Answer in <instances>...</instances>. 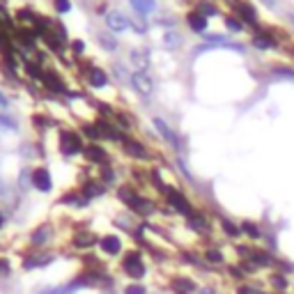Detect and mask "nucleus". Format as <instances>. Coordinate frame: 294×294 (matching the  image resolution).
<instances>
[{"mask_svg":"<svg viewBox=\"0 0 294 294\" xmlns=\"http://www.w3.org/2000/svg\"><path fill=\"white\" fill-rule=\"evenodd\" d=\"M51 257L49 255H42V257H33V260H26V264L23 267L26 269H35V267H44V264H49Z\"/></svg>","mask_w":294,"mask_h":294,"instance_id":"c756f323","label":"nucleus"},{"mask_svg":"<svg viewBox=\"0 0 294 294\" xmlns=\"http://www.w3.org/2000/svg\"><path fill=\"white\" fill-rule=\"evenodd\" d=\"M0 126H5V129H12V131H17L19 124L14 117H7V115H0Z\"/></svg>","mask_w":294,"mask_h":294,"instance_id":"473e14b6","label":"nucleus"},{"mask_svg":"<svg viewBox=\"0 0 294 294\" xmlns=\"http://www.w3.org/2000/svg\"><path fill=\"white\" fill-rule=\"evenodd\" d=\"M221 225H223L225 234H228V237H232V239H237V237H239V234H241V228H237V225H234V223H230L228 218H223V221H221Z\"/></svg>","mask_w":294,"mask_h":294,"instance_id":"c85d7f7f","label":"nucleus"},{"mask_svg":"<svg viewBox=\"0 0 294 294\" xmlns=\"http://www.w3.org/2000/svg\"><path fill=\"white\" fill-rule=\"evenodd\" d=\"M0 193H3V182H0Z\"/></svg>","mask_w":294,"mask_h":294,"instance_id":"09e8293b","label":"nucleus"},{"mask_svg":"<svg viewBox=\"0 0 294 294\" xmlns=\"http://www.w3.org/2000/svg\"><path fill=\"white\" fill-rule=\"evenodd\" d=\"M106 28H108L110 33H124V30L131 28V21L120 10H110V12H106Z\"/></svg>","mask_w":294,"mask_h":294,"instance_id":"20e7f679","label":"nucleus"},{"mask_svg":"<svg viewBox=\"0 0 294 294\" xmlns=\"http://www.w3.org/2000/svg\"><path fill=\"white\" fill-rule=\"evenodd\" d=\"M51 232H53V230H51L49 225H39V228L35 230L33 234H30V246H35V248H42V246H46V241L51 239Z\"/></svg>","mask_w":294,"mask_h":294,"instance_id":"9b49d317","label":"nucleus"},{"mask_svg":"<svg viewBox=\"0 0 294 294\" xmlns=\"http://www.w3.org/2000/svg\"><path fill=\"white\" fill-rule=\"evenodd\" d=\"M260 3H262V5H267V7H273V5H276V0H260Z\"/></svg>","mask_w":294,"mask_h":294,"instance_id":"a18cd8bd","label":"nucleus"},{"mask_svg":"<svg viewBox=\"0 0 294 294\" xmlns=\"http://www.w3.org/2000/svg\"><path fill=\"white\" fill-rule=\"evenodd\" d=\"M241 232H244L246 237H251V239H260V237H262L260 228H257L255 223H248V221H246V223H241Z\"/></svg>","mask_w":294,"mask_h":294,"instance_id":"a878e982","label":"nucleus"},{"mask_svg":"<svg viewBox=\"0 0 294 294\" xmlns=\"http://www.w3.org/2000/svg\"><path fill=\"white\" fill-rule=\"evenodd\" d=\"M104 193V184H94V182H90V184L83 186V198H97Z\"/></svg>","mask_w":294,"mask_h":294,"instance_id":"b1692460","label":"nucleus"},{"mask_svg":"<svg viewBox=\"0 0 294 294\" xmlns=\"http://www.w3.org/2000/svg\"><path fill=\"white\" fill-rule=\"evenodd\" d=\"M205 260L212 262V264H223L225 257H223V253L218 251V248H207V251H205Z\"/></svg>","mask_w":294,"mask_h":294,"instance_id":"393cba45","label":"nucleus"},{"mask_svg":"<svg viewBox=\"0 0 294 294\" xmlns=\"http://www.w3.org/2000/svg\"><path fill=\"white\" fill-rule=\"evenodd\" d=\"M0 49H5V42H3V33H0Z\"/></svg>","mask_w":294,"mask_h":294,"instance_id":"de8ad7c7","label":"nucleus"},{"mask_svg":"<svg viewBox=\"0 0 294 294\" xmlns=\"http://www.w3.org/2000/svg\"><path fill=\"white\" fill-rule=\"evenodd\" d=\"M60 147H62V154H67V157H74V154L83 152L85 147H83V140L81 136H78L76 131H62V136H60Z\"/></svg>","mask_w":294,"mask_h":294,"instance_id":"7ed1b4c3","label":"nucleus"},{"mask_svg":"<svg viewBox=\"0 0 294 294\" xmlns=\"http://www.w3.org/2000/svg\"><path fill=\"white\" fill-rule=\"evenodd\" d=\"M166 49H180L182 44H184V37H182L180 33H177V30H168V33H166Z\"/></svg>","mask_w":294,"mask_h":294,"instance_id":"aec40b11","label":"nucleus"},{"mask_svg":"<svg viewBox=\"0 0 294 294\" xmlns=\"http://www.w3.org/2000/svg\"><path fill=\"white\" fill-rule=\"evenodd\" d=\"M251 262L255 264V267H271L273 264V257L269 255L267 251H251Z\"/></svg>","mask_w":294,"mask_h":294,"instance_id":"6ab92c4d","label":"nucleus"},{"mask_svg":"<svg viewBox=\"0 0 294 294\" xmlns=\"http://www.w3.org/2000/svg\"><path fill=\"white\" fill-rule=\"evenodd\" d=\"M83 154H85V159L87 161H92V164H101V161H106V152L99 145H87L85 150H83Z\"/></svg>","mask_w":294,"mask_h":294,"instance_id":"dca6fc26","label":"nucleus"},{"mask_svg":"<svg viewBox=\"0 0 294 294\" xmlns=\"http://www.w3.org/2000/svg\"><path fill=\"white\" fill-rule=\"evenodd\" d=\"M131 58V65L136 67V71H147V67H150V58H147V51L142 49H133L129 53Z\"/></svg>","mask_w":294,"mask_h":294,"instance_id":"4468645a","label":"nucleus"},{"mask_svg":"<svg viewBox=\"0 0 294 294\" xmlns=\"http://www.w3.org/2000/svg\"><path fill=\"white\" fill-rule=\"evenodd\" d=\"M124 152L129 154V157H133V159H140V161H145V159H150V152L145 150V145L142 142H138V140H131V138H124Z\"/></svg>","mask_w":294,"mask_h":294,"instance_id":"9d476101","label":"nucleus"},{"mask_svg":"<svg viewBox=\"0 0 294 294\" xmlns=\"http://www.w3.org/2000/svg\"><path fill=\"white\" fill-rule=\"evenodd\" d=\"M3 225H5V214L0 212V228H3Z\"/></svg>","mask_w":294,"mask_h":294,"instance_id":"49530a36","label":"nucleus"},{"mask_svg":"<svg viewBox=\"0 0 294 294\" xmlns=\"http://www.w3.org/2000/svg\"><path fill=\"white\" fill-rule=\"evenodd\" d=\"M33 186L42 193H49L53 189V182H51V175L46 168H35L33 170Z\"/></svg>","mask_w":294,"mask_h":294,"instance_id":"0eeeda50","label":"nucleus"},{"mask_svg":"<svg viewBox=\"0 0 294 294\" xmlns=\"http://www.w3.org/2000/svg\"><path fill=\"white\" fill-rule=\"evenodd\" d=\"M83 133H85L90 140H99V138H101V131H99V126H92V124H85V126H83Z\"/></svg>","mask_w":294,"mask_h":294,"instance_id":"2f4dec72","label":"nucleus"},{"mask_svg":"<svg viewBox=\"0 0 294 294\" xmlns=\"http://www.w3.org/2000/svg\"><path fill=\"white\" fill-rule=\"evenodd\" d=\"M198 14H200V17H216L218 14V10H216V5H212V3H207V0H202V3H198Z\"/></svg>","mask_w":294,"mask_h":294,"instance_id":"5701e85b","label":"nucleus"},{"mask_svg":"<svg viewBox=\"0 0 294 294\" xmlns=\"http://www.w3.org/2000/svg\"><path fill=\"white\" fill-rule=\"evenodd\" d=\"M152 124H154V129H157V133L164 138L166 142H170L173 147H177V150H180V147H182V145H180V138L175 136V131L170 129V124L164 120V117H154Z\"/></svg>","mask_w":294,"mask_h":294,"instance_id":"423d86ee","label":"nucleus"},{"mask_svg":"<svg viewBox=\"0 0 294 294\" xmlns=\"http://www.w3.org/2000/svg\"><path fill=\"white\" fill-rule=\"evenodd\" d=\"M19 37H21V42L28 44V46H33V44H35L33 33H28V30H19Z\"/></svg>","mask_w":294,"mask_h":294,"instance_id":"e433bc0d","label":"nucleus"},{"mask_svg":"<svg viewBox=\"0 0 294 294\" xmlns=\"http://www.w3.org/2000/svg\"><path fill=\"white\" fill-rule=\"evenodd\" d=\"M131 87H133L140 97L150 99L152 97V92H154L152 76H150L147 71H133V74H131Z\"/></svg>","mask_w":294,"mask_h":294,"instance_id":"f03ea898","label":"nucleus"},{"mask_svg":"<svg viewBox=\"0 0 294 294\" xmlns=\"http://www.w3.org/2000/svg\"><path fill=\"white\" fill-rule=\"evenodd\" d=\"M83 49H85V46H83V44L81 42H74V51H76V53H81V51Z\"/></svg>","mask_w":294,"mask_h":294,"instance_id":"37998d69","label":"nucleus"},{"mask_svg":"<svg viewBox=\"0 0 294 294\" xmlns=\"http://www.w3.org/2000/svg\"><path fill=\"white\" fill-rule=\"evenodd\" d=\"M87 83L92 87H104L108 83V74L104 69H99V67H90L87 69Z\"/></svg>","mask_w":294,"mask_h":294,"instance_id":"f8f14e48","label":"nucleus"},{"mask_svg":"<svg viewBox=\"0 0 294 294\" xmlns=\"http://www.w3.org/2000/svg\"><path fill=\"white\" fill-rule=\"evenodd\" d=\"M53 5H55V10L60 12V14H65V12L71 10V3H69V0H53Z\"/></svg>","mask_w":294,"mask_h":294,"instance_id":"f704fd0d","label":"nucleus"},{"mask_svg":"<svg viewBox=\"0 0 294 294\" xmlns=\"http://www.w3.org/2000/svg\"><path fill=\"white\" fill-rule=\"evenodd\" d=\"M99 44H101V49H106V51H115V49H117V42H115L113 35H108V33L99 35Z\"/></svg>","mask_w":294,"mask_h":294,"instance_id":"bb28decb","label":"nucleus"},{"mask_svg":"<svg viewBox=\"0 0 294 294\" xmlns=\"http://www.w3.org/2000/svg\"><path fill=\"white\" fill-rule=\"evenodd\" d=\"M124 294H147V289H145V285L133 283V285H129V287L124 289Z\"/></svg>","mask_w":294,"mask_h":294,"instance_id":"c9c22d12","label":"nucleus"},{"mask_svg":"<svg viewBox=\"0 0 294 294\" xmlns=\"http://www.w3.org/2000/svg\"><path fill=\"white\" fill-rule=\"evenodd\" d=\"M276 74H280V76H287V78H294V69H287V67H276Z\"/></svg>","mask_w":294,"mask_h":294,"instance_id":"ea45409f","label":"nucleus"},{"mask_svg":"<svg viewBox=\"0 0 294 294\" xmlns=\"http://www.w3.org/2000/svg\"><path fill=\"white\" fill-rule=\"evenodd\" d=\"M122 271L126 273V276H131V278H142L147 273V269H145V264H142V257H140V253L138 251H129L124 257H122Z\"/></svg>","mask_w":294,"mask_h":294,"instance_id":"f257e3e1","label":"nucleus"},{"mask_svg":"<svg viewBox=\"0 0 294 294\" xmlns=\"http://www.w3.org/2000/svg\"><path fill=\"white\" fill-rule=\"evenodd\" d=\"M99 251L106 253V255H120L122 251V241L117 234H106V237H101V241H99Z\"/></svg>","mask_w":294,"mask_h":294,"instance_id":"6e6552de","label":"nucleus"},{"mask_svg":"<svg viewBox=\"0 0 294 294\" xmlns=\"http://www.w3.org/2000/svg\"><path fill=\"white\" fill-rule=\"evenodd\" d=\"M225 28H228L230 33H241V30H244V23H241L239 17H228L225 19Z\"/></svg>","mask_w":294,"mask_h":294,"instance_id":"cd10ccee","label":"nucleus"},{"mask_svg":"<svg viewBox=\"0 0 294 294\" xmlns=\"http://www.w3.org/2000/svg\"><path fill=\"white\" fill-rule=\"evenodd\" d=\"M198 294H216V292H214V287H202Z\"/></svg>","mask_w":294,"mask_h":294,"instance_id":"c03bdc74","label":"nucleus"},{"mask_svg":"<svg viewBox=\"0 0 294 294\" xmlns=\"http://www.w3.org/2000/svg\"><path fill=\"white\" fill-rule=\"evenodd\" d=\"M129 3L138 14H142V17H147V14H152V12L157 10V3H154V0H129Z\"/></svg>","mask_w":294,"mask_h":294,"instance_id":"a211bd4d","label":"nucleus"},{"mask_svg":"<svg viewBox=\"0 0 294 294\" xmlns=\"http://www.w3.org/2000/svg\"><path fill=\"white\" fill-rule=\"evenodd\" d=\"M239 294H264V292L253 287V285H244V287H239Z\"/></svg>","mask_w":294,"mask_h":294,"instance_id":"58836bf2","label":"nucleus"},{"mask_svg":"<svg viewBox=\"0 0 294 294\" xmlns=\"http://www.w3.org/2000/svg\"><path fill=\"white\" fill-rule=\"evenodd\" d=\"M28 184H33V173L21 170V175H19V186H21V189H28Z\"/></svg>","mask_w":294,"mask_h":294,"instance_id":"72a5a7b5","label":"nucleus"},{"mask_svg":"<svg viewBox=\"0 0 294 294\" xmlns=\"http://www.w3.org/2000/svg\"><path fill=\"white\" fill-rule=\"evenodd\" d=\"M7 106H10V99H7L5 94L0 92V108H7Z\"/></svg>","mask_w":294,"mask_h":294,"instance_id":"79ce46f5","label":"nucleus"},{"mask_svg":"<svg viewBox=\"0 0 294 294\" xmlns=\"http://www.w3.org/2000/svg\"><path fill=\"white\" fill-rule=\"evenodd\" d=\"M10 271H12L10 260H3V257H0V276H10Z\"/></svg>","mask_w":294,"mask_h":294,"instance_id":"4c0bfd02","label":"nucleus"},{"mask_svg":"<svg viewBox=\"0 0 294 294\" xmlns=\"http://www.w3.org/2000/svg\"><path fill=\"white\" fill-rule=\"evenodd\" d=\"M101 175H104V182H115V173L110 168H104L101 170Z\"/></svg>","mask_w":294,"mask_h":294,"instance_id":"a19ab883","label":"nucleus"},{"mask_svg":"<svg viewBox=\"0 0 294 294\" xmlns=\"http://www.w3.org/2000/svg\"><path fill=\"white\" fill-rule=\"evenodd\" d=\"M189 225H191V230H196V232H200V234L212 232V223H209V218L202 216V214H193V216L189 218Z\"/></svg>","mask_w":294,"mask_h":294,"instance_id":"ddd939ff","label":"nucleus"},{"mask_svg":"<svg viewBox=\"0 0 294 294\" xmlns=\"http://www.w3.org/2000/svg\"><path fill=\"white\" fill-rule=\"evenodd\" d=\"M44 83H46V87H51V90H55V92H67L65 85L60 83V78H58V74H53V71H49V74H44Z\"/></svg>","mask_w":294,"mask_h":294,"instance_id":"4be33fe9","label":"nucleus"},{"mask_svg":"<svg viewBox=\"0 0 294 294\" xmlns=\"http://www.w3.org/2000/svg\"><path fill=\"white\" fill-rule=\"evenodd\" d=\"M168 202H170V207L175 209L177 214H182V216H193V207H191V202L186 200L184 196H182L180 191H173V189H168Z\"/></svg>","mask_w":294,"mask_h":294,"instance_id":"39448f33","label":"nucleus"},{"mask_svg":"<svg viewBox=\"0 0 294 294\" xmlns=\"http://www.w3.org/2000/svg\"><path fill=\"white\" fill-rule=\"evenodd\" d=\"M173 289H175V294H193L196 292V283L186 276H177L173 280Z\"/></svg>","mask_w":294,"mask_h":294,"instance_id":"2eb2a0df","label":"nucleus"},{"mask_svg":"<svg viewBox=\"0 0 294 294\" xmlns=\"http://www.w3.org/2000/svg\"><path fill=\"white\" fill-rule=\"evenodd\" d=\"M253 46H257V49H273V46H276V39L271 37V35H260L257 33L255 37H253Z\"/></svg>","mask_w":294,"mask_h":294,"instance_id":"412c9836","label":"nucleus"},{"mask_svg":"<svg viewBox=\"0 0 294 294\" xmlns=\"http://www.w3.org/2000/svg\"><path fill=\"white\" fill-rule=\"evenodd\" d=\"M269 283H271V287L276 289V292H285V289H287V278L285 276H271Z\"/></svg>","mask_w":294,"mask_h":294,"instance_id":"7c9ffc66","label":"nucleus"},{"mask_svg":"<svg viewBox=\"0 0 294 294\" xmlns=\"http://www.w3.org/2000/svg\"><path fill=\"white\" fill-rule=\"evenodd\" d=\"M186 21H189V28L193 30V33H205V30H207V19L200 17L198 12H191Z\"/></svg>","mask_w":294,"mask_h":294,"instance_id":"f3484780","label":"nucleus"},{"mask_svg":"<svg viewBox=\"0 0 294 294\" xmlns=\"http://www.w3.org/2000/svg\"><path fill=\"white\" fill-rule=\"evenodd\" d=\"M292 53H294V51H292Z\"/></svg>","mask_w":294,"mask_h":294,"instance_id":"8fccbe9b","label":"nucleus"},{"mask_svg":"<svg viewBox=\"0 0 294 294\" xmlns=\"http://www.w3.org/2000/svg\"><path fill=\"white\" fill-rule=\"evenodd\" d=\"M234 10L239 12L241 21H246L251 28L260 30V23H257V14H255V10H253V7L248 5V3H241V0H237V3H234Z\"/></svg>","mask_w":294,"mask_h":294,"instance_id":"1a4fd4ad","label":"nucleus"}]
</instances>
